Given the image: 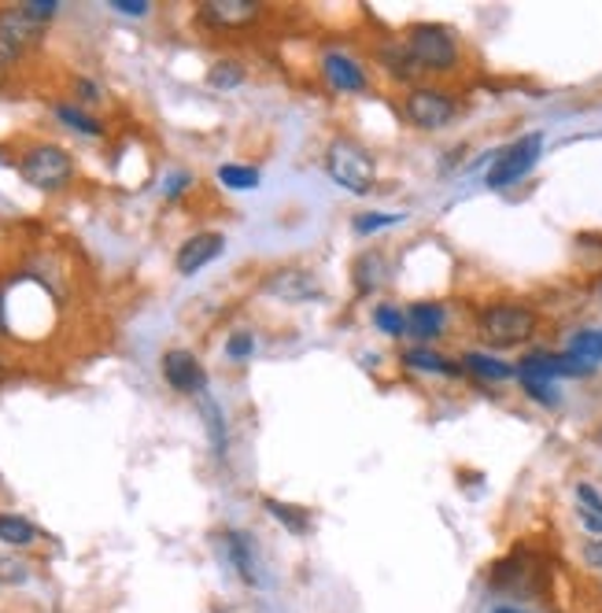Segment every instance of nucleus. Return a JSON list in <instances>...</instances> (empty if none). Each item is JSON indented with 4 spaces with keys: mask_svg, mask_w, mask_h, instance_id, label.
I'll list each match as a JSON object with an SVG mask.
<instances>
[{
    "mask_svg": "<svg viewBox=\"0 0 602 613\" xmlns=\"http://www.w3.org/2000/svg\"><path fill=\"white\" fill-rule=\"evenodd\" d=\"M403 366L422 370V374H444V377L463 374V366L452 363V359H444L440 352H429V347H411V352H403Z\"/></svg>",
    "mask_w": 602,
    "mask_h": 613,
    "instance_id": "obj_17",
    "label": "nucleus"
},
{
    "mask_svg": "<svg viewBox=\"0 0 602 613\" xmlns=\"http://www.w3.org/2000/svg\"><path fill=\"white\" fill-rule=\"evenodd\" d=\"M407 215H359L355 218V233H377V229H388V226H399Z\"/></svg>",
    "mask_w": 602,
    "mask_h": 613,
    "instance_id": "obj_31",
    "label": "nucleus"
},
{
    "mask_svg": "<svg viewBox=\"0 0 602 613\" xmlns=\"http://www.w3.org/2000/svg\"><path fill=\"white\" fill-rule=\"evenodd\" d=\"M56 118H60L63 126L79 129V134H85V137H101V134H104V123H101V118L85 115L82 107H74V104H56Z\"/></svg>",
    "mask_w": 602,
    "mask_h": 613,
    "instance_id": "obj_24",
    "label": "nucleus"
},
{
    "mask_svg": "<svg viewBox=\"0 0 602 613\" xmlns=\"http://www.w3.org/2000/svg\"><path fill=\"white\" fill-rule=\"evenodd\" d=\"M599 289H602V284H599Z\"/></svg>",
    "mask_w": 602,
    "mask_h": 613,
    "instance_id": "obj_41",
    "label": "nucleus"
},
{
    "mask_svg": "<svg viewBox=\"0 0 602 613\" xmlns=\"http://www.w3.org/2000/svg\"><path fill=\"white\" fill-rule=\"evenodd\" d=\"M222 248H226V237L222 233H196V237H189L178 248V256H174V267H178L181 278H193L196 270H204L207 262H215L218 256H222Z\"/></svg>",
    "mask_w": 602,
    "mask_h": 613,
    "instance_id": "obj_13",
    "label": "nucleus"
},
{
    "mask_svg": "<svg viewBox=\"0 0 602 613\" xmlns=\"http://www.w3.org/2000/svg\"><path fill=\"white\" fill-rule=\"evenodd\" d=\"M518 374H521V381H547V385H554L558 377H584V374H591V366L580 363V359H573L569 352H562V355L529 352L521 359Z\"/></svg>",
    "mask_w": 602,
    "mask_h": 613,
    "instance_id": "obj_10",
    "label": "nucleus"
},
{
    "mask_svg": "<svg viewBox=\"0 0 602 613\" xmlns=\"http://www.w3.org/2000/svg\"><path fill=\"white\" fill-rule=\"evenodd\" d=\"M381 281H385V256L381 251H363L355 259V289L370 295L374 289H381Z\"/></svg>",
    "mask_w": 602,
    "mask_h": 613,
    "instance_id": "obj_19",
    "label": "nucleus"
},
{
    "mask_svg": "<svg viewBox=\"0 0 602 613\" xmlns=\"http://www.w3.org/2000/svg\"><path fill=\"white\" fill-rule=\"evenodd\" d=\"M204 422H207V433H211L215 455H226V422H222V411H218V403L207 399V396H204Z\"/></svg>",
    "mask_w": 602,
    "mask_h": 613,
    "instance_id": "obj_28",
    "label": "nucleus"
},
{
    "mask_svg": "<svg viewBox=\"0 0 602 613\" xmlns=\"http://www.w3.org/2000/svg\"><path fill=\"white\" fill-rule=\"evenodd\" d=\"M491 613H529V610H518V606H496Z\"/></svg>",
    "mask_w": 602,
    "mask_h": 613,
    "instance_id": "obj_39",
    "label": "nucleus"
},
{
    "mask_svg": "<svg viewBox=\"0 0 602 613\" xmlns=\"http://www.w3.org/2000/svg\"><path fill=\"white\" fill-rule=\"evenodd\" d=\"M381 67H385L396 82H414L422 74L418 63L411 60V52H407V45H403V41H399V45L381 49Z\"/></svg>",
    "mask_w": 602,
    "mask_h": 613,
    "instance_id": "obj_21",
    "label": "nucleus"
},
{
    "mask_svg": "<svg viewBox=\"0 0 602 613\" xmlns=\"http://www.w3.org/2000/svg\"><path fill=\"white\" fill-rule=\"evenodd\" d=\"M0 325H4V322H0Z\"/></svg>",
    "mask_w": 602,
    "mask_h": 613,
    "instance_id": "obj_42",
    "label": "nucleus"
},
{
    "mask_svg": "<svg viewBox=\"0 0 602 613\" xmlns=\"http://www.w3.org/2000/svg\"><path fill=\"white\" fill-rule=\"evenodd\" d=\"M189 181H193V178H189V174H181V170L170 174V181H167V200H178V196H181L185 189H189Z\"/></svg>",
    "mask_w": 602,
    "mask_h": 613,
    "instance_id": "obj_35",
    "label": "nucleus"
},
{
    "mask_svg": "<svg viewBox=\"0 0 602 613\" xmlns=\"http://www.w3.org/2000/svg\"><path fill=\"white\" fill-rule=\"evenodd\" d=\"M577 518L591 536H602V496H599V488L588 485V480L577 485Z\"/></svg>",
    "mask_w": 602,
    "mask_h": 613,
    "instance_id": "obj_18",
    "label": "nucleus"
},
{
    "mask_svg": "<svg viewBox=\"0 0 602 613\" xmlns=\"http://www.w3.org/2000/svg\"><path fill=\"white\" fill-rule=\"evenodd\" d=\"M41 38H45V23H38L23 4L0 12V56L4 60L23 56V52L34 49Z\"/></svg>",
    "mask_w": 602,
    "mask_h": 613,
    "instance_id": "obj_7",
    "label": "nucleus"
},
{
    "mask_svg": "<svg viewBox=\"0 0 602 613\" xmlns=\"http://www.w3.org/2000/svg\"><path fill=\"white\" fill-rule=\"evenodd\" d=\"M458 366L469 370V374L480 377V381H510L513 374H518V366L502 363V359L488 355V352H466L463 363H458Z\"/></svg>",
    "mask_w": 602,
    "mask_h": 613,
    "instance_id": "obj_16",
    "label": "nucleus"
},
{
    "mask_svg": "<svg viewBox=\"0 0 602 613\" xmlns=\"http://www.w3.org/2000/svg\"><path fill=\"white\" fill-rule=\"evenodd\" d=\"M112 8L123 15H148V0H112Z\"/></svg>",
    "mask_w": 602,
    "mask_h": 613,
    "instance_id": "obj_34",
    "label": "nucleus"
},
{
    "mask_svg": "<svg viewBox=\"0 0 602 613\" xmlns=\"http://www.w3.org/2000/svg\"><path fill=\"white\" fill-rule=\"evenodd\" d=\"M322 79L333 93H344V96L370 93V74H366L363 63L352 56V52H341V49L325 52L322 56Z\"/></svg>",
    "mask_w": 602,
    "mask_h": 613,
    "instance_id": "obj_8",
    "label": "nucleus"
},
{
    "mask_svg": "<svg viewBox=\"0 0 602 613\" xmlns=\"http://www.w3.org/2000/svg\"><path fill=\"white\" fill-rule=\"evenodd\" d=\"M569 355L580 359V363H588V366H595L602 363V330H580L569 336V347H565Z\"/></svg>",
    "mask_w": 602,
    "mask_h": 613,
    "instance_id": "obj_23",
    "label": "nucleus"
},
{
    "mask_svg": "<svg viewBox=\"0 0 602 613\" xmlns=\"http://www.w3.org/2000/svg\"><path fill=\"white\" fill-rule=\"evenodd\" d=\"M8 67H12V60L0 56V90H4V82H8Z\"/></svg>",
    "mask_w": 602,
    "mask_h": 613,
    "instance_id": "obj_38",
    "label": "nucleus"
},
{
    "mask_svg": "<svg viewBox=\"0 0 602 613\" xmlns=\"http://www.w3.org/2000/svg\"><path fill=\"white\" fill-rule=\"evenodd\" d=\"M543 152V134H525L513 141L510 148H502L496 163L488 167V189H507V185L521 181L525 174L536 167V159H540Z\"/></svg>",
    "mask_w": 602,
    "mask_h": 613,
    "instance_id": "obj_6",
    "label": "nucleus"
},
{
    "mask_svg": "<svg viewBox=\"0 0 602 613\" xmlns=\"http://www.w3.org/2000/svg\"><path fill=\"white\" fill-rule=\"evenodd\" d=\"M251 352H256V336H251L248 330L229 333V341H226V359H233V363H248Z\"/></svg>",
    "mask_w": 602,
    "mask_h": 613,
    "instance_id": "obj_29",
    "label": "nucleus"
},
{
    "mask_svg": "<svg viewBox=\"0 0 602 613\" xmlns=\"http://www.w3.org/2000/svg\"><path fill=\"white\" fill-rule=\"evenodd\" d=\"M38 540V524L19 518V513H0V543L8 547H30Z\"/></svg>",
    "mask_w": 602,
    "mask_h": 613,
    "instance_id": "obj_22",
    "label": "nucleus"
},
{
    "mask_svg": "<svg viewBox=\"0 0 602 613\" xmlns=\"http://www.w3.org/2000/svg\"><path fill=\"white\" fill-rule=\"evenodd\" d=\"M584 562L591 569H602V536H595V540L584 543Z\"/></svg>",
    "mask_w": 602,
    "mask_h": 613,
    "instance_id": "obj_36",
    "label": "nucleus"
},
{
    "mask_svg": "<svg viewBox=\"0 0 602 613\" xmlns=\"http://www.w3.org/2000/svg\"><path fill=\"white\" fill-rule=\"evenodd\" d=\"M245 82V67H240L237 60H218L211 63V71H207V85L211 90H237V85Z\"/></svg>",
    "mask_w": 602,
    "mask_h": 613,
    "instance_id": "obj_25",
    "label": "nucleus"
},
{
    "mask_svg": "<svg viewBox=\"0 0 602 613\" xmlns=\"http://www.w3.org/2000/svg\"><path fill=\"white\" fill-rule=\"evenodd\" d=\"M163 381L181 392V396H204L207 388V370L200 366V359L193 352H185V347H170L167 355H163Z\"/></svg>",
    "mask_w": 602,
    "mask_h": 613,
    "instance_id": "obj_11",
    "label": "nucleus"
},
{
    "mask_svg": "<svg viewBox=\"0 0 602 613\" xmlns=\"http://www.w3.org/2000/svg\"><path fill=\"white\" fill-rule=\"evenodd\" d=\"M407 333H414L418 341H436L447 333V311L436 300H418L407 306Z\"/></svg>",
    "mask_w": 602,
    "mask_h": 613,
    "instance_id": "obj_14",
    "label": "nucleus"
},
{
    "mask_svg": "<svg viewBox=\"0 0 602 613\" xmlns=\"http://www.w3.org/2000/svg\"><path fill=\"white\" fill-rule=\"evenodd\" d=\"M521 385H525V396H529V399L543 403V407H558L554 385H547V381H521Z\"/></svg>",
    "mask_w": 602,
    "mask_h": 613,
    "instance_id": "obj_32",
    "label": "nucleus"
},
{
    "mask_svg": "<svg viewBox=\"0 0 602 613\" xmlns=\"http://www.w3.org/2000/svg\"><path fill=\"white\" fill-rule=\"evenodd\" d=\"M19 178L41 193H60L74 181V159L68 148L41 141V145H30L19 156Z\"/></svg>",
    "mask_w": 602,
    "mask_h": 613,
    "instance_id": "obj_4",
    "label": "nucleus"
},
{
    "mask_svg": "<svg viewBox=\"0 0 602 613\" xmlns=\"http://www.w3.org/2000/svg\"><path fill=\"white\" fill-rule=\"evenodd\" d=\"M411 60L418 63L422 74H455L463 67V49L458 38L440 23H414L403 38Z\"/></svg>",
    "mask_w": 602,
    "mask_h": 613,
    "instance_id": "obj_3",
    "label": "nucleus"
},
{
    "mask_svg": "<svg viewBox=\"0 0 602 613\" xmlns=\"http://www.w3.org/2000/svg\"><path fill=\"white\" fill-rule=\"evenodd\" d=\"M262 292L273 295V300H281V303H311L322 295V281L303 267H281L267 278Z\"/></svg>",
    "mask_w": 602,
    "mask_h": 613,
    "instance_id": "obj_9",
    "label": "nucleus"
},
{
    "mask_svg": "<svg viewBox=\"0 0 602 613\" xmlns=\"http://www.w3.org/2000/svg\"><path fill=\"white\" fill-rule=\"evenodd\" d=\"M79 90H82V101H96V96H101L96 93V85H90V82H79Z\"/></svg>",
    "mask_w": 602,
    "mask_h": 613,
    "instance_id": "obj_37",
    "label": "nucleus"
},
{
    "mask_svg": "<svg viewBox=\"0 0 602 613\" xmlns=\"http://www.w3.org/2000/svg\"><path fill=\"white\" fill-rule=\"evenodd\" d=\"M218 181L226 185V189H256L259 185V170L256 167H245V163H222L218 167Z\"/></svg>",
    "mask_w": 602,
    "mask_h": 613,
    "instance_id": "obj_26",
    "label": "nucleus"
},
{
    "mask_svg": "<svg viewBox=\"0 0 602 613\" xmlns=\"http://www.w3.org/2000/svg\"><path fill=\"white\" fill-rule=\"evenodd\" d=\"M325 174L352 196L374 193V185H377V163L363 141H355V137L330 141V148H325Z\"/></svg>",
    "mask_w": 602,
    "mask_h": 613,
    "instance_id": "obj_2",
    "label": "nucleus"
},
{
    "mask_svg": "<svg viewBox=\"0 0 602 613\" xmlns=\"http://www.w3.org/2000/svg\"><path fill=\"white\" fill-rule=\"evenodd\" d=\"M403 115L418 129H447L458 118V101L440 85H414L403 96Z\"/></svg>",
    "mask_w": 602,
    "mask_h": 613,
    "instance_id": "obj_5",
    "label": "nucleus"
},
{
    "mask_svg": "<svg viewBox=\"0 0 602 613\" xmlns=\"http://www.w3.org/2000/svg\"><path fill=\"white\" fill-rule=\"evenodd\" d=\"M374 322H377V330L388 333V336H403V333H407V311H403V306L377 303L374 306Z\"/></svg>",
    "mask_w": 602,
    "mask_h": 613,
    "instance_id": "obj_27",
    "label": "nucleus"
},
{
    "mask_svg": "<svg viewBox=\"0 0 602 613\" xmlns=\"http://www.w3.org/2000/svg\"><path fill=\"white\" fill-rule=\"evenodd\" d=\"M23 8L38 19V23H49V19L56 15V8H60V4H56V0H27Z\"/></svg>",
    "mask_w": 602,
    "mask_h": 613,
    "instance_id": "obj_33",
    "label": "nucleus"
},
{
    "mask_svg": "<svg viewBox=\"0 0 602 613\" xmlns=\"http://www.w3.org/2000/svg\"><path fill=\"white\" fill-rule=\"evenodd\" d=\"M259 15L262 8L251 0H207L200 4V23L211 30H248Z\"/></svg>",
    "mask_w": 602,
    "mask_h": 613,
    "instance_id": "obj_12",
    "label": "nucleus"
},
{
    "mask_svg": "<svg viewBox=\"0 0 602 613\" xmlns=\"http://www.w3.org/2000/svg\"><path fill=\"white\" fill-rule=\"evenodd\" d=\"M222 547H226V558L233 562L237 576L245 580V584H256L259 573H256V547L245 532H226L222 536Z\"/></svg>",
    "mask_w": 602,
    "mask_h": 613,
    "instance_id": "obj_15",
    "label": "nucleus"
},
{
    "mask_svg": "<svg viewBox=\"0 0 602 613\" xmlns=\"http://www.w3.org/2000/svg\"><path fill=\"white\" fill-rule=\"evenodd\" d=\"M0 381H4V359H0Z\"/></svg>",
    "mask_w": 602,
    "mask_h": 613,
    "instance_id": "obj_40",
    "label": "nucleus"
},
{
    "mask_svg": "<svg viewBox=\"0 0 602 613\" xmlns=\"http://www.w3.org/2000/svg\"><path fill=\"white\" fill-rule=\"evenodd\" d=\"M262 507H267L270 518H278L292 536H308L311 532V513L303 507H292V502H281V499H262Z\"/></svg>",
    "mask_w": 602,
    "mask_h": 613,
    "instance_id": "obj_20",
    "label": "nucleus"
},
{
    "mask_svg": "<svg viewBox=\"0 0 602 613\" xmlns=\"http://www.w3.org/2000/svg\"><path fill=\"white\" fill-rule=\"evenodd\" d=\"M540 330V314L525 303H488L477 311V336L485 347L507 352V347L529 344Z\"/></svg>",
    "mask_w": 602,
    "mask_h": 613,
    "instance_id": "obj_1",
    "label": "nucleus"
},
{
    "mask_svg": "<svg viewBox=\"0 0 602 613\" xmlns=\"http://www.w3.org/2000/svg\"><path fill=\"white\" fill-rule=\"evenodd\" d=\"M27 576H30V569H27L23 558H12V554H4V558H0V584H4V588L23 584Z\"/></svg>",
    "mask_w": 602,
    "mask_h": 613,
    "instance_id": "obj_30",
    "label": "nucleus"
}]
</instances>
